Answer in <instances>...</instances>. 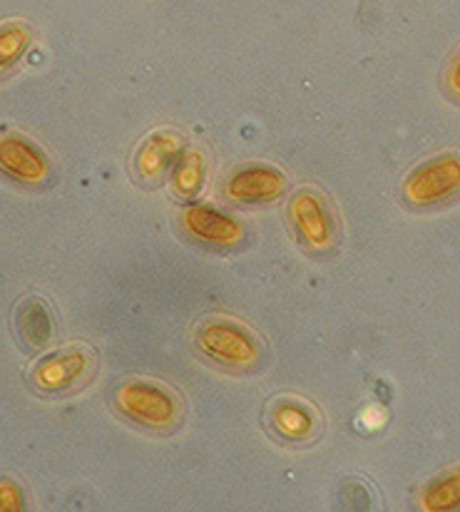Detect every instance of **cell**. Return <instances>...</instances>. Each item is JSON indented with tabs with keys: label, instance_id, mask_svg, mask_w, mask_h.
I'll return each instance as SVG.
<instances>
[{
	"label": "cell",
	"instance_id": "9",
	"mask_svg": "<svg viewBox=\"0 0 460 512\" xmlns=\"http://www.w3.org/2000/svg\"><path fill=\"white\" fill-rule=\"evenodd\" d=\"M289 189V174L269 162H247L224 182V197L232 204H272Z\"/></svg>",
	"mask_w": 460,
	"mask_h": 512
},
{
	"label": "cell",
	"instance_id": "4",
	"mask_svg": "<svg viewBox=\"0 0 460 512\" xmlns=\"http://www.w3.org/2000/svg\"><path fill=\"white\" fill-rule=\"evenodd\" d=\"M460 199V150H441L416 162L401 182L403 207L436 212Z\"/></svg>",
	"mask_w": 460,
	"mask_h": 512
},
{
	"label": "cell",
	"instance_id": "8",
	"mask_svg": "<svg viewBox=\"0 0 460 512\" xmlns=\"http://www.w3.org/2000/svg\"><path fill=\"white\" fill-rule=\"evenodd\" d=\"M187 147L184 135L175 127H160L152 130L145 140L137 145L132 155V177L140 187H160L165 179H170L172 167L177 165L180 155Z\"/></svg>",
	"mask_w": 460,
	"mask_h": 512
},
{
	"label": "cell",
	"instance_id": "15",
	"mask_svg": "<svg viewBox=\"0 0 460 512\" xmlns=\"http://www.w3.org/2000/svg\"><path fill=\"white\" fill-rule=\"evenodd\" d=\"M441 92L448 102L460 107V45L451 53L441 70Z\"/></svg>",
	"mask_w": 460,
	"mask_h": 512
},
{
	"label": "cell",
	"instance_id": "2",
	"mask_svg": "<svg viewBox=\"0 0 460 512\" xmlns=\"http://www.w3.org/2000/svg\"><path fill=\"white\" fill-rule=\"evenodd\" d=\"M112 411L150 435H172L187 421V401L175 386L157 378L130 376L112 388Z\"/></svg>",
	"mask_w": 460,
	"mask_h": 512
},
{
	"label": "cell",
	"instance_id": "3",
	"mask_svg": "<svg viewBox=\"0 0 460 512\" xmlns=\"http://www.w3.org/2000/svg\"><path fill=\"white\" fill-rule=\"evenodd\" d=\"M286 222H289L291 237L306 254L326 256L339 249L341 222L329 194L321 192L319 187L304 184L291 192L286 202Z\"/></svg>",
	"mask_w": 460,
	"mask_h": 512
},
{
	"label": "cell",
	"instance_id": "10",
	"mask_svg": "<svg viewBox=\"0 0 460 512\" xmlns=\"http://www.w3.org/2000/svg\"><path fill=\"white\" fill-rule=\"evenodd\" d=\"M0 172L25 187H40L50 179L48 155L30 137L8 132L0 135Z\"/></svg>",
	"mask_w": 460,
	"mask_h": 512
},
{
	"label": "cell",
	"instance_id": "12",
	"mask_svg": "<svg viewBox=\"0 0 460 512\" xmlns=\"http://www.w3.org/2000/svg\"><path fill=\"white\" fill-rule=\"evenodd\" d=\"M418 508L426 512L460 510V463L438 470L418 490Z\"/></svg>",
	"mask_w": 460,
	"mask_h": 512
},
{
	"label": "cell",
	"instance_id": "16",
	"mask_svg": "<svg viewBox=\"0 0 460 512\" xmlns=\"http://www.w3.org/2000/svg\"><path fill=\"white\" fill-rule=\"evenodd\" d=\"M23 510V493L15 480H0V512Z\"/></svg>",
	"mask_w": 460,
	"mask_h": 512
},
{
	"label": "cell",
	"instance_id": "14",
	"mask_svg": "<svg viewBox=\"0 0 460 512\" xmlns=\"http://www.w3.org/2000/svg\"><path fill=\"white\" fill-rule=\"evenodd\" d=\"M33 45V28L25 20H5L0 23V75L20 63Z\"/></svg>",
	"mask_w": 460,
	"mask_h": 512
},
{
	"label": "cell",
	"instance_id": "7",
	"mask_svg": "<svg viewBox=\"0 0 460 512\" xmlns=\"http://www.w3.org/2000/svg\"><path fill=\"white\" fill-rule=\"evenodd\" d=\"M177 224L180 232L189 242L199 244V247L217 249V252H229V249H239L247 242V229L224 209L212 207V204L187 202L177 212Z\"/></svg>",
	"mask_w": 460,
	"mask_h": 512
},
{
	"label": "cell",
	"instance_id": "5",
	"mask_svg": "<svg viewBox=\"0 0 460 512\" xmlns=\"http://www.w3.org/2000/svg\"><path fill=\"white\" fill-rule=\"evenodd\" d=\"M97 353L88 343H68L45 353L28 371V383L45 398L70 396L95 378Z\"/></svg>",
	"mask_w": 460,
	"mask_h": 512
},
{
	"label": "cell",
	"instance_id": "11",
	"mask_svg": "<svg viewBox=\"0 0 460 512\" xmlns=\"http://www.w3.org/2000/svg\"><path fill=\"white\" fill-rule=\"evenodd\" d=\"M15 331H18L20 341L30 348V351H43L55 339V314L50 309L48 301L43 296H25L18 306H15L13 316Z\"/></svg>",
	"mask_w": 460,
	"mask_h": 512
},
{
	"label": "cell",
	"instance_id": "13",
	"mask_svg": "<svg viewBox=\"0 0 460 512\" xmlns=\"http://www.w3.org/2000/svg\"><path fill=\"white\" fill-rule=\"evenodd\" d=\"M170 189L177 199L182 202H192L194 197H199L204 182H207V155H204L199 147L187 145L184 152L177 160V165L172 167L170 174Z\"/></svg>",
	"mask_w": 460,
	"mask_h": 512
},
{
	"label": "cell",
	"instance_id": "1",
	"mask_svg": "<svg viewBox=\"0 0 460 512\" xmlns=\"http://www.w3.org/2000/svg\"><path fill=\"white\" fill-rule=\"evenodd\" d=\"M192 351L212 368L232 376H252L267 368V341L242 319L227 314H209L194 324Z\"/></svg>",
	"mask_w": 460,
	"mask_h": 512
},
{
	"label": "cell",
	"instance_id": "6",
	"mask_svg": "<svg viewBox=\"0 0 460 512\" xmlns=\"http://www.w3.org/2000/svg\"><path fill=\"white\" fill-rule=\"evenodd\" d=\"M264 428L279 443L306 448L324 435L326 421L311 401L294 393H281V396L269 398L264 408Z\"/></svg>",
	"mask_w": 460,
	"mask_h": 512
}]
</instances>
